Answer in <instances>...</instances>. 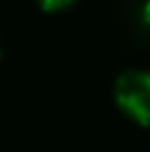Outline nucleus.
Masks as SVG:
<instances>
[{"label": "nucleus", "mask_w": 150, "mask_h": 152, "mask_svg": "<svg viewBox=\"0 0 150 152\" xmlns=\"http://www.w3.org/2000/svg\"><path fill=\"white\" fill-rule=\"evenodd\" d=\"M115 102L133 122L150 127V72L128 70L115 80Z\"/></svg>", "instance_id": "nucleus-1"}, {"label": "nucleus", "mask_w": 150, "mask_h": 152, "mask_svg": "<svg viewBox=\"0 0 150 152\" xmlns=\"http://www.w3.org/2000/svg\"><path fill=\"white\" fill-rule=\"evenodd\" d=\"M143 20L145 25H150V0H145V5H143Z\"/></svg>", "instance_id": "nucleus-3"}, {"label": "nucleus", "mask_w": 150, "mask_h": 152, "mask_svg": "<svg viewBox=\"0 0 150 152\" xmlns=\"http://www.w3.org/2000/svg\"><path fill=\"white\" fill-rule=\"evenodd\" d=\"M78 0H38V5H40L43 10L48 12H60V10H68L70 5H75Z\"/></svg>", "instance_id": "nucleus-2"}]
</instances>
